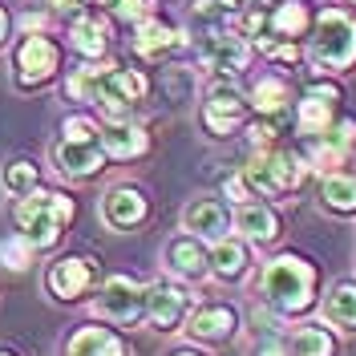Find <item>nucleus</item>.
Here are the masks:
<instances>
[{"mask_svg":"<svg viewBox=\"0 0 356 356\" xmlns=\"http://www.w3.org/2000/svg\"><path fill=\"white\" fill-rule=\"evenodd\" d=\"M316 284H320L316 264L296 255V251L267 259L264 271H259V291L280 316H304L316 304Z\"/></svg>","mask_w":356,"mask_h":356,"instance_id":"f257e3e1","label":"nucleus"},{"mask_svg":"<svg viewBox=\"0 0 356 356\" xmlns=\"http://www.w3.org/2000/svg\"><path fill=\"white\" fill-rule=\"evenodd\" d=\"M73 215H77V202L69 199V195L37 186V191L24 195L21 207H17V227H21V235L37 247V251H49V247L61 243L65 222H73Z\"/></svg>","mask_w":356,"mask_h":356,"instance_id":"f03ea898","label":"nucleus"},{"mask_svg":"<svg viewBox=\"0 0 356 356\" xmlns=\"http://www.w3.org/2000/svg\"><path fill=\"white\" fill-rule=\"evenodd\" d=\"M308 158H300L296 150H284V146H264L247 158L243 178L251 182L255 199H280V195H291L304 186L308 178Z\"/></svg>","mask_w":356,"mask_h":356,"instance_id":"7ed1b4c3","label":"nucleus"},{"mask_svg":"<svg viewBox=\"0 0 356 356\" xmlns=\"http://www.w3.org/2000/svg\"><path fill=\"white\" fill-rule=\"evenodd\" d=\"M312 61L320 69L356 65V17L344 8H324L312 24Z\"/></svg>","mask_w":356,"mask_h":356,"instance_id":"20e7f679","label":"nucleus"},{"mask_svg":"<svg viewBox=\"0 0 356 356\" xmlns=\"http://www.w3.org/2000/svg\"><path fill=\"white\" fill-rule=\"evenodd\" d=\"M247 93L235 86V77H215L202 97V126L211 138H231L247 118Z\"/></svg>","mask_w":356,"mask_h":356,"instance_id":"39448f33","label":"nucleus"},{"mask_svg":"<svg viewBox=\"0 0 356 356\" xmlns=\"http://www.w3.org/2000/svg\"><path fill=\"white\" fill-rule=\"evenodd\" d=\"M93 312L106 324H138L146 320V288L130 275H110L93 296Z\"/></svg>","mask_w":356,"mask_h":356,"instance_id":"423d86ee","label":"nucleus"},{"mask_svg":"<svg viewBox=\"0 0 356 356\" xmlns=\"http://www.w3.org/2000/svg\"><path fill=\"white\" fill-rule=\"evenodd\" d=\"M199 61L207 69H215L219 77H239L251 61V41H247L239 29H207L199 41Z\"/></svg>","mask_w":356,"mask_h":356,"instance_id":"0eeeda50","label":"nucleus"},{"mask_svg":"<svg viewBox=\"0 0 356 356\" xmlns=\"http://www.w3.org/2000/svg\"><path fill=\"white\" fill-rule=\"evenodd\" d=\"M191 312V291L175 280H158L146 288V324L154 332H175Z\"/></svg>","mask_w":356,"mask_h":356,"instance_id":"6e6552de","label":"nucleus"},{"mask_svg":"<svg viewBox=\"0 0 356 356\" xmlns=\"http://www.w3.org/2000/svg\"><path fill=\"white\" fill-rule=\"evenodd\" d=\"M61 69V53H57V44L41 37V33H29L17 49V86L21 89H37L44 86L53 73Z\"/></svg>","mask_w":356,"mask_h":356,"instance_id":"1a4fd4ad","label":"nucleus"},{"mask_svg":"<svg viewBox=\"0 0 356 356\" xmlns=\"http://www.w3.org/2000/svg\"><path fill=\"white\" fill-rule=\"evenodd\" d=\"M336 102H340V89L328 81H316L304 89V97L296 102V130L304 138H320V134L332 130L336 122Z\"/></svg>","mask_w":356,"mask_h":356,"instance_id":"9d476101","label":"nucleus"},{"mask_svg":"<svg viewBox=\"0 0 356 356\" xmlns=\"http://www.w3.org/2000/svg\"><path fill=\"white\" fill-rule=\"evenodd\" d=\"M93 280H97V271H93V259L86 255H61L57 264L49 267V275H44V284H49V296L53 300H81L89 288H93Z\"/></svg>","mask_w":356,"mask_h":356,"instance_id":"9b49d317","label":"nucleus"},{"mask_svg":"<svg viewBox=\"0 0 356 356\" xmlns=\"http://www.w3.org/2000/svg\"><path fill=\"white\" fill-rule=\"evenodd\" d=\"M182 231L199 235L202 243H219L231 231V211L219 199H191L182 207Z\"/></svg>","mask_w":356,"mask_h":356,"instance_id":"f8f14e48","label":"nucleus"},{"mask_svg":"<svg viewBox=\"0 0 356 356\" xmlns=\"http://www.w3.org/2000/svg\"><path fill=\"white\" fill-rule=\"evenodd\" d=\"M162 264L170 267V275H178V280H202L211 271V251L202 247L199 235L186 231V235H178L162 247Z\"/></svg>","mask_w":356,"mask_h":356,"instance_id":"ddd939ff","label":"nucleus"},{"mask_svg":"<svg viewBox=\"0 0 356 356\" xmlns=\"http://www.w3.org/2000/svg\"><path fill=\"white\" fill-rule=\"evenodd\" d=\"M235 328H239V316H235L231 304H202L186 320V336L199 340V344H222V340L235 336Z\"/></svg>","mask_w":356,"mask_h":356,"instance_id":"4468645a","label":"nucleus"},{"mask_svg":"<svg viewBox=\"0 0 356 356\" xmlns=\"http://www.w3.org/2000/svg\"><path fill=\"white\" fill-rule=\"evenodd\" d=\"M97 211H102V219L110 222L113 231H130V227H138L150 215V202H146V195L138 186H113V191L102 195Z\"/></svg>","mask_w":356,"mask_h":356,"instance_id":"2eb2a0df","label":"nucleus"},{"mask_svg":"<svg viewBox=\"0 0 356 356\" xmlns=\"http://www.w3.org/2000/svg\"><path fill=\"white\" fill-rule=\"evenodd\" d=\"M97 142H102V150H106V158H142L146 150H150V134H146V126H138V122H106L102 126V134H97Z\"/></svg>","mask_w":356,"mask_h":356,"instance_id":"dca6fc26","label":"nucleus"},{"mask_svg":"<svg viewBox=\"0 0 356 356\" xmlns=\"http://www.w3.org/2000/svg\"><path fill=\"white\" fill-rule=\"evenodd\" d=\"M53 158H57V166H61L65 178H93L106 166V150H102L97 138L93 142H69V138H61Z\"/></svg>","mask_w":356,"mask_h":356,"instance_id":"f3484780","label":"nucleus"},{"mask_svg":"<svg viewBox=\"0 0 356 356\" xmlns=\"http://www.w3.org/2000/svg\"><path fill=\"white\" fill-rule=\"evenodd\" d=\"M235 231L243 235L247 243L267 247L280 239V215L267 202H239L235 207Z\"/></svg>","mask_w":356,"mask_h":356,"instance_id":"a211bd4d","label":"nucleus"},{"mask_svg":"<svg viewBox=\"0 0 356 356\" xmlns=\"http://www.w3.org/2000/svg\"><path fill=\"white\" fill-rule=\"evenodd\" d=\"M186 44V33L182 29H175V24L166 21H154V17H146V21L138 24V37H134V53L138 57H166V53H175V49H182Z\"/></svg>","mask_w":356,"mask_h":356,"instance_id":"6ab92c4d","label":"nucleus"},{"mask_svg":"<svg viewBox=\"0 0 356 356\" xmlns=\"http://www.w3.org/2000/svg\"><path fill=\"white\" fill-rule=\"evenodd\" d=\"M291 102H296V97H291V86H288V77H280V73H264V77L251 86V93H247V106L255 113H264V118L288 113Z\"/></svg>","mask_w":356,"mask_h":356,"instance_id":"aec40b11","label":"nucleus"},{"mask_svg":"<svg viewBox=\"0 0 356 356\" xmlns=\"http://www.w3.org/2000/svg\"><path fill=\"white\" fill-rule=\"evenodd\" d=\"M69 41H73V49L81 57H102L110 49V24H106V17H97V13H81V17H73V24H69Z\"/></svg>","mask_w":356,"mask_h":356,"instance_id":"412c9836","label":"nucleus"},{"mask_svg":"<svg viewBox=\"0 0 356 356\" xmlns=\"http://www.w3.org/2000/svg\"><path fill=\"white\" fill-rule=\"evenodd\" d=\"M247 267H251V247H247V239L222 235L219 243L211 247V275H219V280H243Z\"/></svg>","mask_w":356,"mask_h":356,"instance_id":"4be33fe9","label":"nucleus"},{"mask_svg":"<svg viewBox=\"0 0 356 356\" xmlns=\"http://www.w3.org/2000/svg\"><path fill=\"white\" fill-rule=\"evenodd\" d=\"M320 312H324L328 324L344 328V332H356V284H348V280L332 284L328 296L320 300Z\"/></svg>","mask_w":356,"mask_h":356,"instance_id":"5701e85b","label":"nucleus"},{"mask_svg":"<svg viewBox=\"0 0 356 356\" xmlns=\"http://www.w3.org/2000/svg\"><path fill=\"white\" fill-rule=\"evenodd\" d=\"M320 202L332 215H356V175L332 170L320 178Z\"/></svg>","mask_w":356,"mask_h":356,"instance_id":"b1692460","label":"nucleus"},{"mask_svg":"<svg viewBox=\"0 0 356 356\" xmlns=\"http://www.w3.org/2000/svg\"><path fill=\"white\" fill-rule=\"evenodd\" d=\"M65 356H126V344L110 328H81L69 336Z\"/></svg>","mask_w":356,"mask_h":356,"instance_id":"393cba45","label":"nucleus"},{"mask_svg":"<svg viewBox=\"0 0 356 356\" xmlns=\"http://www.w3.org/2000/svg\"><path fill=\"white\" fill-rule=\"evenodd\" d=\"M267 29H271L275 37H284V41H300V37L312 29L308 4H300V0H284V4L267 17Z\"/></svg>","mask_w":356,"mask_h":356,"instance_id":"a878e982","label":"nucleus"},{"mask_svg":"<svg viewBox=\"0 0 356 356\" xmlns=\"http://www.w3.org/2000/svg\"><path fill=\"white\" fill-rule=\"evenodd\" d=\"M0 186H4L13 199H24V195H33V191L41 186V166H37L33 158H8V162L0 166Z\"/></svg>","mask_w":356,"mask_h":356,"instance_id":"bb28decb","label":"nucleus"},{"mask_svg":"<svg viewBox=\"0 0 356 356\" xmlns=\"http://www.w3.org/2000/svg\"><path fill=\"white\" fill-rule=\"evenodd\" d=\"M291 356H336V336L320 324H304L291 336Z\"/></svg>","mask_w":356,"mask_h":356,"instance_id":"cd10ccee","label":"nucleus"},{"mask_svg":"<svg viewBox=\"0 0 356 356\" xmlns=\"http://www.w3.org/2000/svg\"><path fill=\"white\" fill-rule=\"evenodd\" d=\"M33 251H37V247L29 243L24 235H13V239L0 243V264L13 267V271H24V267L33 264Z\"/></svg>","mask_w":356,"mask_h":356,"instance_id":"c85d7f7f","label":"nucleus"},{"mask_svg":"<svg viewBox=\"0 0 356 356\" xmlns=\"http://www.w3.org/2000/svg\"><path fill=\"white\" fill-rule=\"evenodd\" d=\"M106 8H110L113 17H122V21L142 24L150 13H154V0H106Z\"/></svg>","mask_w":356,"mask_h":356,"instance_id":"c756f323","label":"nucleus"},{"mask_svg":"<svg viewBox=\"0 0 356 356\" xmlns=\"http://www.w3.org/2000/svg\"><path fill=\"white\" fill-rule=\"evenodd\" d=\"M65 97H69V102H89V97H93V77H89V65H86V69H73V73H69Z\"/></svg>","mask_w":356,"mask_h":356,"instance_id":"7c9ffc66","label":"nucleus"},{"mask_svg":"<svg viewBox=\"0 0 356 356\" xmlns=\"http://www.w3.org/2000/svg\"><path fill=\"white\" fill-rule=\"evenodd\" d=\"M61 134H65L69 142H93V138L102 134V126L89 122V118H65V122H61Z\"/></svg>","mask_w":356,"mask_h":356,"instance_id":"2f4dec72","label":"nucleus"},{"mask_svg":"<svg viewBox=\"0 0 356 356\" xmlns=\"http://www.w3.org/2000/svg\"><path fill=\"white\" fill-rule=\"evenodd\" d=\"M332 146H340V150H353L356 146V118H336L332 122V130L324 134Z\"/></svg>","mask_w":356,"mask_h":356,"instance_id":"473e14b6","label":"nucleus"},{"mask_svg":"<svg viewBox=\"0 0 356 356\" xmlns=\"http://www.w3.org/2000/svg\"><path fill=\"white\" fill-rule=\"evenodd\" d=\"M222 0H191V17L199 24H207V29H215V24L222 21Z\"/></svg>","mask_w":356,"mask_h":356,"instance_id":"72a5a7b5","label":"nucleus"},{"mask_svg":"<svg viewBox=\"0 0 356 356\" xmlns=\"http://www.w3.org/2000/svg\"><path fill=\"white\" fill-rule=\"evenodd\" d=\"M222 199H231L235 207H239V202L255 199V191H251V182H247L243 175H227V178H222Z\"/></svg>","mask_w":356,"mask_h":356,"instance_id":"f704fd0d","label":"nucleus"},{"mask_svg":"<svg viewBox=\"0 0 356 356\" xmlns=\"http://www.w3.org/2000/svg\"><path fill=\"white\" fill-rule=\"evenodd\" d=\"M255 356H291V348L280 340V336H264V340L255 344Z\"/></svg>","mask_w":356,"mask_h":356,"instance_id":"c9c22d12","label":"nucleus"},{"mask_svg":"<svg viewBox=\"0 0 356 356\" xmlns=\"http://www.w3.org/2000/svg\"><path fill=\"white\" fill-rule=\"evenodd\" d=\"M21 29H29V33H37V29H44V17H37V13H29V17H21Z\"/></svg>","mask_w":356,"mask_h":356,"instance_id":"e433bc0d","label":"nucleus"},{"mask_svg":"<svg viewBox=\"0 0 356 356\" xmlns=\"http://www.w3.org/2000/svg\"><path fill=\"white\" fill-rule=\"evenodd\" d=\"M227 13H239V8H251V0H222Z\"/></svg>","mask_w":356,"mask_h":356,"instance_id":"4c0bfd02","label":"nucleus"},{"mask_svg":"<svg viewBox=\"0 0 356 356\" xmlns=\"http://www.w3.org/2000/svg\"><path fill=\"white\" fill-rule=\"evenodd\" d=\"M4 33H8V17L0 13V41H4Z\"/></svg>","mask_w":356,"mask_h":356,"instance_id":"58836bf2","label":"nucleus"},{"mask_svg":"<svg viewBox=\"0 0 356 356\" xmlns=\"http://www.w3.org/2000/svg\"><path fill=\"white\" fill-rule=\"evenodd\" d=\"M170 356H202V353H191V348H182V353H170Z\"/></svg>","mask_w":356,"mask_h":356,"instance_id":"ea45409f","label":"nucleus"},{"mask_svg":"<svg viewBox=\"0 0 356 356\" xmlns=\"http://www.w3.org/2000/svg\"><path fill=\"white\" fill-rule=\"evenodd\" d=\"M49 4H61V8H69V4H73V0H49Z\"/></svg>","mask_w":356,"mask_h":356,"instance_id":"a19ab883","label":"nucleus"},{"mask_svg":"<svg viewBox=\"0 0 356 356\" xmlns=\"http://www.w3.org/2000/svg\"><path fill=\"white\" fill-rule=\"evenodd\" d=\"M0 356H21V353H13V348H0Z\"/></svg>","mask_w":356,"mask_h":356,"instance_id":"79ce46f5","label":"nucleus"},{"mask_svg":"<svg viewBox=\"0 0 356 356\" xmlns=\"http://www.w3.org/2000/svg\"><path fill=\"white\" fill-rule=\"evenodd\" d=\"M259 4H264V0H251V8H259Z\"/></svg>","mask_w":356,"mask_h":356,"instance_id":"37998d69","label":"nucleus"},{"mask_svg":"<svg viewBox=\"0 0 356 356\" xmlns=\"http://www.w3.org/2000/svg\"><path fill=\"white\" fill-rule=\"evenodd\" d=\"M353 4H356V0H353Z\"/></svg>","mask_w":356,"mask_h":356,"instance_id":"c03bdc74","label":"nucleus"}]
</instances>
